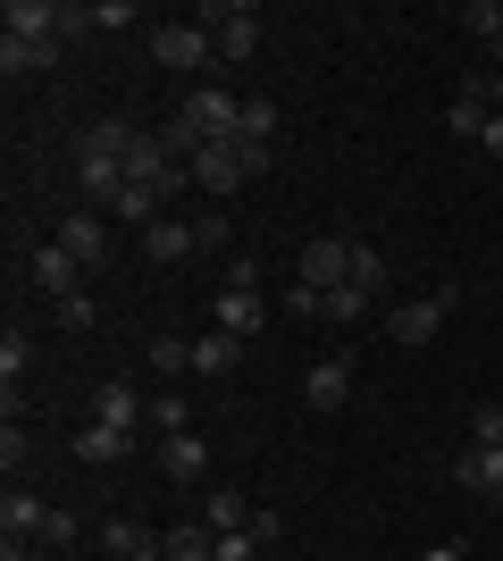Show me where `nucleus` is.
<instances>
[{"mask_svg": "<svg viewBox=\"0 0 503 561\" xmlns=\"http://www.w3.org/2000/svg\"><path fill=\"white\" fill-rule=\"evenodd\" d=\"M151 59L176 68V76H202V68H218V43H210V25H202V18H193V25H151Z\"/></svg>", "mask_w": 503, "mask_h": 561, "instance_id": "obj_1", "label": "nucleus"}, {"mask_svg": "<svg viewBox=\"0 0 503 561\" xmlns=\"http://www.w3.org/2000/svg\"><path fill=\"white\" fill-rule=\"evenodd\" d=\"M0 34L59 43V34H84V9H59V0H9V9H0Z\"/></svg>", "mask_w": 503, "mask_h": 561, "instance_id": "obj_2", "label": "nucleus"}, {"mask_svg": "<svg viewBox=\"0 0 503 561\" xmlns=\"http://www.w3.org/2000/svg\"><path fill=\"white\" fill-rule=\"evenodd\" d=\"M202 25H210V43H218V59H227V68L261 50V9H252V0H227V9H202Z\"/></svg>", "mask_w": 503, "mask_h": 561, "instance_id": "obj_3", "label": "nucleus"}, {"mask_svg": "<svg viewBox=\"0 0 503 561\" xmlns=\"http://www.w3.org/2000/svg\"><path fill=\"white\" fill-rule=\"evenodd\" d=\"M126 185H151V193L168 202V193H176V185H193V176L176 168V151H168L160 135H135V142H126Z\"/></svg>", "mask_w": 503, "mask_h": 561, "instance_id": "obj_4", "label": "nucleus"}, {"mask_svg": "<svg viewBox=\"0 0 503 561\" xmlns=\"http://www.w3.org/2000/svg\"><path fill=\"white\" fill-rule=\"evenodd\" d=\"M25 277H34V294H50V302H68V294H84V268H76V252L59 243V234L25 252Z\"/></svg>", "mask_w": 503, "mask_h": 561, "instance_id": "obj_5", "label": "nucleus"}, {"mask_svg": "<svg viewBox=\"0 0 503 561\" xmlns=\"http://www.w3.org/2000/svg\"><path fill=\"white\" fill-rule=\"evenodd\" d=\"M93 420L135 436V427H151V394L135 386V377H101V386H93Z\"/></svg>", "mask_w": 503, "mask_h": 561, "instance_id": "obj_6", "label": "nucleus"}, {"mask_svg": "<svg viewBox=\"0 0 503 561\" xmlns=\"http://www.w3.org/2000/svg\"><path fill=\"white\" fill-rule=\"evenodd\" d=\"M185 176H193L202 193H210V202H227V193H236L243 176H252V168H243V151H236V142H202V151L185 160Z\"/></svg>", "mask_w": 503, "mask_h": 561, "instance_id": "obj_7", "label": "nucleus"}, {"mask_svg": "<svg viewBox=\"0 0 503 561\" xmlns=\"http://www.w3.org/2000/svg\"><path fill=\"white\" fill-rule=\"evenodd\" d=\"M445 319H454V285H445V294H420V302H403L395 319H386V335H395V344H428Z\"/></svg>", "mask_w": 503, "mask_h": 561, "instance_id": "obj_8", "label": "nucleus"}, {"mask_svg": "<svg viewBox=\"0 0 503 561\" xmlns=\"http://www.w3.org/2000/svg\"><path fill=\"white\" fill-rule=\"evenodd\" d=\"M344 277H353V234H319V243H302V285L335 294Z\"/></svg>", "mask_w": 503, "mask_h": 561, "instance_id": "obj_9", "label": "nucleus"}, {"mask_svg": "<svg viewBox=\"0 0 503 561\" xmlns=\"http://www.w3.org/2000/svg\"><path fill=\"white\" fill-rule=\"evenodd\" d=\"M261 319H268V302L261 294H243V285H227V294H210V328H227V335H261Z\"/></svg>", "mask_w": 503, "mask_h": 561, "instance_id": "obj_10", "label": "nucleus"}, {"mask_svg": "<svg viewBox=\"0 0 503 561\" xmlns=\"http://www.w3.org/2000/svg\"><path fill=\"white\" fill-rule=\"evenodd\" d=\"M302 402H311V411H344V402H353V360H344V352H335V360H311Z\"/></svg>", "mask_w": 503, "mask_h": 561, "instance_id": "obj_11", "label": "nucleus"}, {"mask_svg": "<svg viewBox=\"0 0 503 561\" xmlns=\"http://www.w3.org/2000/svg\"><path fill=\"white\" fill-rule=\"evenodd\" d=\"M236 369H243V335H227V328L193 335V377H210V386H227Z\"/></svg>", "mask_w": 503, "mask_h": 561, "instance_id": "obj_12", "label": "nucleus"}, {"mask_svg": "<svg viewBox=\"0 0 503 561\" xmlns=\"http://www.w3.org/2000/svg\"><path fill=\"white\" fill-rule=\"evenodd\" d=\"M454 478H461L470 494H487V503L503 512V445H470V453L454 461Z\"/></svg>", "mask_w": 503, "mask_h": 561, "instance_id": "obj_13", "label": "nucleus"}, {"mask_svg": "<svg viewBox=\"0 0 503 561\" xmlns=\"http://www.w3.org/2000/svg\"><path fill=\"white\" fill-rule=\"evenodd\" d=\"M160 469L168 478H176V486H202V478H210V445H202V436H160Z\"/></svg>", "mask_w": 503, "mask_h": 561, "instance_id": "obj_14", "label": "nucleus"}, {"mask_svg": "<svg viewBox=\"0 0 503 561\" xmlns=\"http://www.w3.org/2000/svg\"><path fill=\"white\" fill-rule=\"evenodd\" d=\"M59 68V43H25V34H0V76H50Z\"/></svg>", "mask_w": 503, "mask_h": 561, "instance_id": "obj_15", "label": "nucleus"}, {"mask_svg": "<svg viewBox=\"0 0 503 561\" xmlns=\"http://www.w3.org/2000/svg\"><path fill=\"white\" fill-rule=\"evenodd\" d=\"M59 243H68V252H76V268H101V260H110V227H101L93 210L59 218Z\"/></svg>", "mask_w": 503, "mask_h": 561, "instance_id": "obj_16", "label": "nucleus"}, {"mask_svg": "<svg viewBox=\"0 0 503 561\" xmlns=\"http://www.w3.org/2000/svg\"><path fill=\"white\" fill-rule=\"evenodd\" d=\"M144 252H151V268H168V260L202 252V234H193V218H151V227H144Z\"/></svg>", "mask_w": 503, "mask_h": 561, "instance_id": "obj_17", "label": "nucleus"}, {"mask_svg": "<svg viewBox=\"0 0 503 561\" xmlns=\"http://www.w3.org/2000/svg\"><path fill=\"white\" fill-rule=\"evenodd\" d=\"M126 453H135V436H126V427H101V420H84V427H76V461L110 469V461H126Z\"/></svg>", "mask_w": 503, "mask_h": 561, "instance_id": "obj_18", "label": "nucleus"}, {"mask_svg": "<svg viewBox=\"0 0 503 561\" xmlns=\"http://www.w3.org/2000/svg\"><path fill=\"white\" fill-rule=\"evenodd\" d=\"M43 503H34V494H18V486H9V494H0V537H9V545H25V537H43Z\"/></svg>", "mask_w": 503, "mask_h": 561, "instance_id": "obj_19", "label": "nucleus"}, {"mask_svg": "<svg viewBox=\"0 0 503 561\" xmlns=\"http://www.w3.org/2000/svg\"><path fill=\"white\" fill-rule=\"evenodd\" d=\"M252 519H261V512H252V494L218 486V494H210V512H202V528H210V537H236V528H252Z\"/></svg>", "mask_w": 503, "mask_h": 561, "instance_id": "obj_20", "label": "nucleus"}, {"mask_svg": "<svg viewBox=\"0 0 503 561\" xmlns=\"http://www.w3.org/2000/svg\"><path fill=\"white\" fill-rule=\"evenodd\" d=\"M236 142H243V151H268V142H277V101H268V93H243V126H236Z\"/></svg>", "mask_w": 503, "mask_h": 561, "instance_id": "obj_21", "label": "nucleus"}, {"mask_svg": "<svg viewBox=\"0 0 503 561\" xmlns=\"http://www.w3.org/2000/svg\"><path fill=\"white\" fill-rule=\"evenodd\" d=\"M487 117H495V110H487V93H479V84H461L454 110H445V126H454L461 142H479V135H487Z\"/></svg>", "mask_w": 503, "mask_h": 561, "instance_id": "obj_22", "label": "nucleus"}, {"mask_svg": "<svg viewBox=\"0 0 503 561\" xmlns=\"http://www.w3.org/2000/svg\"><path fill=\"white\" fill-rule=\"evenodd\" d=\"M160 553H168V561H218V537L202 528V519H193V528H168Z\"/></svg>", "mask_w": 503, "mask_h": 561, "instance_id": "obj_23", "label": "nucleus"}, {"mask_svg": "<svg viewBox=\"0 0 503 561\" xmlns=\"http://www.w3.org/2000/svg\"><path fill=\"white\" fill-rule=\"evenodd\" d=\"M101 553H110V561H135V553H144V545H151V528H135V519H101Z\"/></svg>", "mask_w": 503, "mask_h": 561, "instance_id": "obj_24", "label": "nucleus"}, {"mask_svg": "<svg viewBox=\"0 0 503 561\" xmlns=\"http://www.w3.org/2000/svg\"><path fill=\"white\" fill-rule=\"evenodd\" d=\"M110 218H126V227H151V218H160V193H151V185H118V193H110Z\"/></svg>", "mask_w": 503, "mask_h": 561, "instance_id": "obj_25", "label": "nucleus"}, {"mask_svg": "<svg viewBox=\"0 0 503 561\" xmlns=\"http://www.w3.org/2000/svg\"><path fill=\"white\" fill-rule=\"evenodd\" d=\"M344 285H353V294H369V302H378V294H386V260L369 252V243H353V277H344Z\"/></svg>", "mask_w": 503, "mask_h": 561, "instance_id": "obj_26", "label": "nucleus"}, {"mask_svg": "<svg viewBox=\"0 0 503 561\" xmlns=\"http://www.w3.org/2000/svg\"><path fill=\"white\" fill-rule=\"evenodd\" d=\"M151 377H193V344H176V335H151Z\"/></svg>", "mask_w": 503, "mask_h": 561, "instance_id": "obj_27", "label": "nucleus"}, {"mask_svg": "<svg viewBox=\"0 0 503 561\" xmlns=\"http://www.w3.org/2000/svg\"><path fill=\"white\" fill-rule=\"evenodd\" d=\"M151 427H160V436H185V427H193L185 394H151Z\"/></svg>", "mask_w": 503, "mask_h": 561, "instance_id": "obj_28", "label": "nucleus"}, {"mask_svg": "<svg viewBox=\"0 0 503 561\" xmlns=\"http://www.w3.org/2000/svg\"><path fill=\"white\" fill-rule=\"evenodd\" d=\"M43 545H50V553H76V545H84V519H76V512H50L43 519Z\"/></svg>", "mask_w": 503, "mask_h": 561, "instance_id": "obj_29", "label": "nucleus"}, {"mask_svg": "<svg viewBox=\"0 0 503 561\" xmlns=\"http://www.w3.org/2000/svg\"><path fill=\"white\" fill-rule=\"evenodd\" d=\"M110 25H135V0H93L84 9V34H110Z\"/></svg>", "mask_w": 503, "mask_h": 561, "instance_id": "obj_30", "label": "nucleus"}, {"mask_svg": "<svg viewBox=\"0 0 503 561\" xmlns=\"http://www.w3.org/2000/svg\"><path fill=\"white\" fill-rule=\"evenodd\" d=\"M25 360H34V344H25L18 328L0 335V377H9V394H18V377H25Z\"/></svg>", "mask_w": 503, "mask_h": 561, "instance_id": "obj_31", "label": "nucleus"}, {"mask_svg": "<svg viewBox=\"0 0 503 561\" xmlns=\"http://www.w3.org/2000/svg\"><path fill=\"white\" fill-rule=\"evenodd\" d=\"M461 25H470L479 43H495V34H503V0H470V9H461Z\"/></svg>", "mask_w": 503, "mask_h": 561, "instance_id": "obj_32", "label": "nucleus"}, {"mask_svg": "<svg viewBox=\"0 0 503 561\" xmlns=\"http://www.w3.org/2000/svg\"><path fill=\"white\" fill-rule=\"evenodd\" d=\"M361 310H369V294H353V285H335V294H328V319H335V328H353Z\"/></svg>", "mask_w": 503, "mask_h": 561, "instance_id": "obj_33", "label": "nucleus"}, {"mask_svg": "<svg viewBox=\"0 0 503 561\" xmlns=\"http://www.w3.org/2000/svg\"><path fill=\"white\" fill-rule=\"evenodd\" d=\"M286 310H294V319H328V294H319V285H302V277H294Z\"/></svg>", "mask_w": 503, "mask_h": 561, "instance_id": "obj_34", "label": "nucleus"}, {"mask_svg": "<svg viewBox=\"0 0 503 561\" xmlns=\"http://www.w3.org/2000/svg\"><path fill=\"white\" fill-rule=\"evenodd\" d=\"M93 319H101V302H93V294H68V302H59V328H76V335H84Z\"/></svg>", "mask_w": 503, "mask_h": 561, "instance_id": "obj_35", "label": "nucleus"}, {"mask_svg": "<svg viewBox=\"0 0 503 561\" xmlns=\"http://www.w3.org/2000/svg\"><path fill=\"white\" fill-rule=\"evenodd\" d=\"M470 445H503V411H495V402H479V420H470Z\"/></svg>", "mask_w": 503, "mask_h": 561, "instance_id": "obj_36", "label": "nucleus"}, {"mask_svg": "<svg viewBox=\"0 0 503 561\" xmlns=\"http://www.w3.org/2000/svg\"><path fill=\"white\" fill-rule=\"evenodd\" d=\"M0 461H9V469L25 461V427H18V420H0Z\"/></svg>", "mask_w": 503, "mask_h": 561, "instance_id": "obj_37", "label": "nucleus"}, {"mask_svg": "<svg viewBox=\"0 0 503 561\" xmlns=\"http://www.w3.org/2000/svg\"><path fill=\"white\" fill-rule=\"evenodd\" d=\"M193 234H202V252H218V243H227V234H236V227H227V218L210 210V218H193Z\"/></svg>", "mask_w": 503, "mask_h": 561, "instance_id": "obj_38", "label": "nucleus"}, {"mask_svg": "<svg viewBox=\"0 0 503 561\" xmlns=\"http://www.w3.org/2000/svg\"><path fill=\"white\" fill-rule=\"evenodd\" d=\"M479 151H487V160H503V117H487V135H479Z\"/></svg>", "mask_w": 503, "mask_h": 561, "instance_id": "obj_39", "label": "nucleus"}, {"mask_svg": "<svg viewBox=\"0 0 503 561\" xmlns=\"http://www.w3.org/2000/svg\"><path fill=\"white\" fill-rule=\"evenodd\" d=\"M420 561H470V545H454V537H445V545H428Z\"/></svg>", "mask_w": 503, "mask_h": 561, "instance_id": "obj_40", "label": "nucleus"}, {"mask_svg": "<svg viewBox=\"0 0 503 561\" xmlns=\"http://www.w3.org/2000/svg\"><path fill=\"white\" fill-rule=\"evenodd\" d=\"M479 93H487V110H495V117H503V76H487Z\"/></svg>", "mask_w": 503, "mask_h": 561, "instance_id": "obj_41", "label": "nucleus"}, {"mask_svg": "<svg viewBox=\"0 0 503 561\" xmlns=\"http://www.w3.org/2000/svg\"><path fill=\"white\" fill-rule=\"evenodd\" d=\"M135 561H168V553H160V537H151V545H144V553H135Z\"/></svg>", "mask_w": 503, "mask_h": 561, "instance_id": "obj_42", "label": "nucleus"}, {"mask_svg": "<svg viewBox=\"0 0 503 561\" xmlns=\"http://www.w3.org/2000/svg\"><path fill=\"white\" fill-rule=\"evenodd\" d=\"M0 561H25V545H9V553H0Z\"/></svg>", "mask_w": 503, "mask_h": 561, "instance_id": "obj_43", "label": "nucleus"}, {"mask_svg": "<svg viewBox=\"0 0 503 561\" xmlns=\"http://www.w3.org/2000/svg\"><path fill=\"white\" fill-rule=\"evenodd\" d=\"M495 76H503V34H495Z\"/></svg>", "mask_w": 503, "mask_h": 561, "instance_id": "obj_44", "label": "nucleus"}]
</instances>
